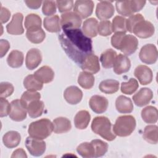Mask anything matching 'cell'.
<instances>
[{"label": "cell", "instance_id": "obj_1", "mask_svg": "<svg viewBox=\"0 0 158 158\" xmlns=\"http://www.w3.org/2000/svg\"><path fill=\"white\" fill-rule=\"evenodd\" d=\"M59 36L61 46L68 56L80 65L83 60L93 53L92 40L79 28H62Z\"/></svg>", "mask_w": 158, "mask_h": 158}, {"label": "cell", "instance_id": "obj_16", "mask_svg": "<svg viewBox=\"0 0 158 158\" xmlns=\"http://www.w3.org/2000/svg\"><path fill=\"white\" fill-rule=\"evenodd\" d=\"M134 75L142 85H146L152 81L153 74L151 69L146 65H139L135 69Z\"/></svg>", "mask_w": 158, "mask_h": 158}, {"label": "cell", "instance_id": "obj_4", "mask_svg": "<svg viewBox=\"0 0 158 158\" xmlns=\"http://www.w3.org/2000/svg\"><path fill=\"white\" fill-rule=\"evenodd\" d=\"M91 127L94 133L107 141H113L116 138V135L112 131L111 122L106 117L99 116L94 118Z\"/></svg>", "mask_w": 158, "mask_h": 158}, {"label": "cell", "instance_id": "obj_24", "mask_svg": "<svg viewBox=\"0 0 158 158\" xmlns=\"http://www.w3.org/2000/svg\"><path fill=\"white\" fill-rule=\"evenodd\" d=\"M98 22L95 18H89L85 20L83 23L82 31L89 38H93L98 33Z\"/></svg>", "mask_w": 158, "mask_h": 158}, {"label": "cell", "instance_id": "obj_38", "mask_svg": "<svg viewBox=\"0 0 158 158\" xmlns=\"http://www.w3.org/2000/svg\"><path fill=\"white\" fill-rule=\"evenodd\" d=\"M26 36L27 39L31 43L38 44L43 42L46 37V34L42 28L27 31Z\"/></svg>", "mask_w": 158, "mask_h": 158}, {"label": "cell", "instance_id": "obj_25", "mask_svg": "<svg viewBox=\"0 0 158 158\" xmlns=\"http://www.w3.org/2000/svg\"><path fill=\"white\" fill-rule=\"evenodd\" d=\"M53 131L60 134L69 131L72 128L70 121L66 117H59L55 118L53 122Z\"/></svg>", "mask_w": 158, "mask_h": 158}, {"label": "cell", "instance_id": "obj_49", "mask_svg": "<svg viewBox=\"0 0 158 158\" xmlns=\"http://www.w3.org/2000/svg\"><path fill=\"white\" fill-rule=\"evenodd\" d=\"M0 104H1V112H0V116L1 117H6L9 115L10 104L4 98H0Z\"/></svg>", "mask_w": 158, "mask_h": 158}, {"label": "cell", "instance_id": "obj_53", "mask_svg": "<svg viewBox=\"0 0 158 158\" xmlns=\"http://www.w3.org/2000/svg\"><path fill=\"white\" fill-rule=\"evenodd\" d=\"M11 157H27V155L23 149L19 148L13 152Z\"/></svg>", "mask_w": 158, "mask_h": 158}, {"label": "cell", "instance_id": "obj_8", "mask_svg": "<svg viewBox=\"0 0 158 158\" xmlns=\"http://www.w3.org/2000/svg\"><path fill=\"white\" fill-rule=\"evenodd\" d=\"M27 109L20 99H15L10 102L9 113L10 118L15 122H21L27 117Z\"/></svg>", "mask_w": 158, "mask_h": 158}, {"label": "cell", "instance_id": "obj_12", "mask_svg": "<svg viewBox=\"0 0 158 158\" xmlns=\"http://www.w3.org/2000/svg\"><path fill=\"white\" fill-rule=\"evenodd\" d=\"M94 2L92 1L78 0L74 4V12L78 14L81 19H85L90 16L93 11Z\"/></svg>", "mask_w": 158, "mask_h": 158}, {"label": "cell", "instance_id": "obj_13", "mask_svg": "<svg viewBox=\"0 0 158 158\" xmlns=\"http://www.w3.org/2000/svg\"><path fill=\"white\" fill-rule=\"evenodd\" d=\"M23 16L22 13L17 12L12 16V20L6 25V30L8 33L13 35H20L23 33L22 22Z\"/></svg>", "mask_w": 158, "mask_h": 158}, {"label": "cell", "instance_id": "obj_37", "mask_svg": "<svg viewBox=\"0 0 158 158\" xmlns=\"http://www.w3.org/2000/svg\"><path fill=\"white\" fill-rule=\"evenodd\" d=\"M78 83L84 89H91L94 84V77L91 73L83 71L78 77Z\"/></svg>", "mask_w": 158, "mask_h": 158}, {"label": "cell", "instance_id": "obj_42", "mask_svg": "<svg viewBox=\"0 0 158 158\" xmlns=\"http://www.w3.org/2000/svg\"><path fill=\"white\" fill-rule=\"evenodd\" d=\"M139 85L137 80L135 78H131L127 82H122L121 84V91L123 94H132L138 88Z\"/></svg>", "mask_w": 158, "mask_h": 158}, {"label": "cell", "instance_id": "obj_15", "mask_svg": "<svg viewBox=\"0 0 158 158\" xmlns=\"http://www.w3.org/2000/svg\"><path fill=\"white\" fill-rule=\"evenodd\" d=\"M81 69L92 74L98 73L100 70L99 58L93 53L88 55L80 65Z\"/></svg>", "mask_w": 158, "mask_h": 158}, {"label": "cell", "instance_id": "obj_23", "mask_svg": "<svg viewBox=\"0 0 158 158\" xmlns=\"http://www.w3.org/2000/svg\"><path fill=\"white\" fill-rule=\"evenodd\" d=\"M117 110L122 114L131 113L133 110V104L131 100L125 96H119L115 101Z\"/></svg>", "mask_w": 158, "mask_h": 158}, {"label": "cell", "instance_id": "obj_43", "mask_svg": "<svg viewBox=\"0 0 158 158\" xmlns=\"http://www.w3.org/2000/svg\"><path fill=\"white\" fill-rule=\"evenodd\" d=\"M98 33L102 36H107L112 34V24L109 20H101L98 24Z\"/></svg>", "mask_w": 158, "mask_h": 158}, {"label": "cell", "instance_id": "obj_29", "mask_svg": "<svg viewBox=\"0 0 158 158\" xmlns=\"http://www.w3.org/2000/svg\"><path fill=\"white\" fill-rule=\"evenodd\" d=\"M59 17L57 15L45 17L43 21L44 28L51 33H56L60 31Z\"/></svg>", "mask_w": 158, "mask_h": 158}, {"label": "cell", "instance_id": "obj_17", "mask_svg": "<svg viewBox=\"0 0 158 158\" xmlns=\"http://www.w3.org/2000/svg\"><path fill=\"white\" fill-rule=\"evenodd\" d=\"M152 98L153 93L148 88H141L132 97L134 103L138 107H143L148 104Z\"/></svg>", "mask_w": 158, "mask_h": 158}, {"label": "cell", "instance_id": "obj_35", "mask_svg": "<svg viewBox=\"0 0 158 158\" xmlns=\"http://www.w3.org/2000/svg\"><path fill=\"white\" fill-rule=\"evenodd\" d=\"M23 59L24 57L22 52L18 50H13L9 53L7 58V62L12 68H19L22 65Z\"/></svg>", "mask_w": 158, "mask_h": 158}, {"label": "cell", "instance_id": "obj_41", "mask_svg": "<svg viewBox=\"0 0 158 158\" xmlns=\"http://www.w3.org/2000/svg\"><path fill=\"white\" fill-rule=\"evenodd\" d=\"M127 19L120 15L115 16L112 20V31L115 33H126L127 31L126 26Z\"/></svg>", "mask_w": 158, "mask_h": 158}, {"label": "cell", "instance_id": "obj_14", "mask_svg": "<svg viewBox=\"0 0 158 158\" xmlns=\"http://www.w3.org/2000/svg\"><path fill=\"white\" fill-rule=\"evenodd\" d=\"M60 24L62 28H79L81 24V18L74 12H66L61 15Z\"/></svg>", "mask_w": 158, "mask_h": 158}, {"label": "cell", "instance_id": "obj_10", "mask_svg": "<svg viewBox=\"0 0 158 158\" xmlns=\"http://www.w3.org/2000/svg\"><path fill=\"white\" fill-rule=\"evenodd\" d=\"M25 146L31 155L38 157L44 153L46 146L44 141L35 139L29 136L26 138Z\"/></svg>", "mask_w": 158, "mask_h": 158}, {"label": "cell", "instance_id": "obj_3", "mask_svg": "<svg viewBox=\"0 0 158 158\" xmlns=\"http://www.w3.org/2000/svg\"><path fill=\"white\" fill-rule=\"evenodd\" d=\"M53 131V124L48 118H42L31 122L28 127L29 136L43 140L51 135Z\"/></svg>", "mask_w": 158, "mask_h": 158}, {"label": "cell", "instance_id": "obj_34", "mask_svg": "<svg viewBox=\"0 0 158 158\" xmlns=\"http://www.w3.org/2000/svg\"><path fill=\"white\" fill-rule=\"evenodd\" d=\"M41 17L35 14H30L27 15L25 19V27L27 31L38 30L41 28Z\"/></svg>", "mask_w": 158, "mask_h": 158}, {"label": "cell", "instance_id": "obj_47", "mask_svg": "<svg viewBox=\"0 0 158 158\" xmlns=\"http://www.w3.org/2000/svg\"><path fill=\"white\" fill-rule=\"evenodd\" d=\"M14 88L13 85L9 82L4 81L0 84V96L1 98H7L10 96L14 92Z\"/></svg>", "mask_w": 158, "mask_h": 158}, {"label": "cell", "instance_id": "obj_21", "mask_svg": "<svg viewBox=\"0 0 158 158\" xmlns=\"http://www.w3.org/2000/svg\"><path fill=\"white\" fill-rule=\"evenodd\" d=\"M64 97L69 104L74 105L81 101L83 97V93L77 86H70L67 87L64 91Z\"/></svg>", "mask_w": 158, "mask_h": 158}, {"label": "cell", "instance_id": "obj_40", "mask_svg": "<svg viewBox=\"0 0 158 158\" xmlns=\"http://www.w3.org/2000/svg\"><path fill=\"white\" fill-rule=\"evenodd\" d=\"M77 152L84 158L94 157V151L92 144L88 142H85L80 144L77 148Z\"/></svg>", "mask_w": 158, "mask_h": 158}, {"label": "cell", "instance_id": "obj_5", "mask_svg": "<svg viewBox=\"0 0 158 158\" xmlns=\"http://www.w3.org/2000/svg\"><path fill=\"white\" fill-rule=\"evenodd\" d=\"M136 127V120L132 115L118 117L113 126V131L115 135L125 137L130 135Z\"/></svg>", "mask_w": 158, "mask_h": 158}, {"label": "cell", "instance_id": "obj_31", "mask_svg": "<svg viewBox=\"0 0 158 158\" xmlns=\"http://www.w3.org/2000/svg\"><path fill=\"white\" fill-rule=\"evenodd\" d=\"M117 56V52L112 49H107L104 51L100 56V61L102 67L106 69L113 67Z\"/></svg>", "mask_w": 158, "mask_h": 158}, {"label": "cell", "instance_id": "obj_11", "mask_svg": "<svg viewBox=\"0 0 158 158\" xmlns=\"http://www.w3.org/2000/svg\"><path fill=\"white\" fill-rule=\"evenodd\" d=\"M114 12V7L111 1H102L97 4L96 15L99 20H106L112 17Z\"/></svg>", "mask_w": 158, "mask_h": 158}, {"label": "cell", "instance_id": "obj_32", "mask_svg": "<svg viewBox=\"0 0 158 158\" xmlns=\"http://www.w3.org/2000/svg\"><path fill=\"white\" fill-rule=\"evenodd\" d=\"M158 127L157 125H151L146 126L143 131V137L144 140L150 144H156L158 142Z\"/></svg>", "mask_w": 158, "mask_h": 158}, {"label": "cell", "instance_id": "obj_9", "mask_svg": "<svg viewBox=\"0 0 158 158\" xmlns=\"http://www.w3.org/2000/svg\"><path fill=\"white\" fill-rule=\"evenodd\" d=\"M154 31L153 24L149 21L143 20L135 25L132 33L140 38H148L154 35Z\"/></svg>", "mask_w": 158, "mask_h": 158}, {"label": "cell", "instance_id": "obj_52", "mask_svg": "<svg viewBox=\"0 0 158 158\" xmlns=\"http://www.w3.org/2000/svg\"><path fill=\"white\" fill-rule=\"evenodd\" d=\"M25 4L27 6L33 9H36L40 7L43 1H25Z\"/></svg>", "mask_w": 158, "mask_h": 158}, {"label": "cell", "instance_id": "obj_27", "mask_svg": "<svg viewBox=\"0 0 158 158\" xmlns=\"http://www.w3.org/2000/svg\"><path fill=\"white\" fill-rule=\"evenodd\" d=\"M21 141L20 133L16 131H9L6 133L2 137V141L7 148L17 147Z\"/></svg>", "mask_w": 158, "mask_h": 158}, {"label": "cell", "instance_id": "obj_48", "mask_svg": "<svg viewBox=\"0 0 158 158\" xmlns=\"http://www.w3.org/2000/svg\"><path fill=\"white\" fill-rule=\"evenodd\" d=\"M56 5L59 9V11L61 13L70 11L73 6V1H56Z\"/></svg>", "mask_w": 158, "mask_h": 158}, {"label": "cell", "instance_id": "obj_50", "mask_svg": "<svg viewBox=\"0 0 158 158\" xmlns=\"http://www.w3.org/2000/svg\"><path fill=\"white\" fill-rule=\"evenodd\" d=\"M10 48V44L6 40L1 39L0 40V57H4Z\"/></svg>", "mask_w": 158, "mask_h": 158}, {"label": "cell", "instance_id": "obj_46", "mask_svg": "<svg viewBox=\"0 0 158 158\" xmlns=\"http://www.w3.org/2000/svg\"><path fill=\"white\" fill-rule=\"evenodd\" d=\"M143 20H144V18L141 14H136L130 16L129 18L127 19L126 22L127 31H128L130 33H132L133 28L135 27V25L139 22Z\"/></svg>", "mask_w": 158, "mask_h": 158}, {"label": "cell", "instance_id": "obj_18", "mask_svg": "<svg viewBox=\"0 0 158 158\" xmlns=\"http://www.w3.org/2000/svg\"><path fill=\"white\" fill-rule=\"evenodd\" d=\"M42 60V55L41 51L36 48L30 49L26 55L25 64L26 67L29 70L36 69Z\"/></svg>", "mask_w": 158, "mask_h": 158}, {"label": "cell", "instance_id": "obj_6", "mask_svg": "<svg viewBox=\"0 0 158 158\" xmlns=\"http://www.w3.org/2000/svg\"><path fill=\"white\" fill-rule=\"evenodd\" d=\"M145 1H117L115 7L117 12L125 17H130L133 13L141 10L146 4Z\"/></svg>", "mask_w": 158, "mask_h": 158}, {"label": "cell", "instance_id": "obj_28", "mask_svg": "<svg viewBox=\"0 0 158 158\" xmlns=\"http://www.w3.org/2000/svg\"><path fill=\"white\" fill-rule=\"evenodd\" d=\"M91 115L87 110H80L77 112L74 117L75 126L79 130H84L88 127Z\"/></svg>", "mask_w": 158, "mask_h": 158}, {"label": "cell", "instance_id": "obj_44", "mask_svg": "<svg viewBox=\"0 0 158 158\" xmlns=\"http://www.w3.org/2000/svg\"><path fill=\"white\" fill-rule=\"evenodd\" d=\"M40 98L41 94L38 92L27 91L23 92V93L22 94L20 101L23 106L26 107L27 104H28L30 102L35 99H40Z\"/></svg>", "mask_w": 158, "mask_h": 158}, {"label": "cell", "instance_id": "obj_39", "mask_svg": "<svg viewBox=\"0 0 158 158\" xmlns=\"http://www.w3.org/2000/svg\"><path fill=\"white\" fill-rule=\"evenodd\" d=\"M92 144L94 151V157H98L103 156L108 150V144L107 143L104 142L101 139H93L91 141Z\"/></svg>", "mask_w": 158, "mask_h": 158}, {"label": "cell", "instance_id": "obj_22", "mask_svg": "<svg viewBox=\"0 0 158 158\" xmlns=\"http://www.w3.org/2000/svg\"><path fill=\"white\" fill-rule=\"evenodd\" d=\"M34 76L42 83L51 82L54 77V72L52 69L47 65L40 67L34 73Z\"/></svg>", "mask_w": 158, "mask_h": 158}, {"label": "cell", "instance_id": "obj_2", "mask_svg": "<svg viewBox=\"0 0 158 158\" xmlns=\"http://www.w3.org/2000/svg\"><path fill=\"white\" fill-rule=\"evenodd\" d=\"M112 46L122 51L125 56L133 54L138 48V40L133 35L125 33H115L111 37Z\"/></svg>", "mask_w": 158, "mask_h": 158}, {"label": "cell", "instance_id": "obj_45", "mask_svg": "<svg viewBox=\"0 0 158 158\" xmlns=\"http://www.w3.org/2000/svg\"><path fill=\"white\" fill-rule=\"evenodd\" d=\"M42 12L45 15L52 16L56 12V2L54 1H44L43 2Z\"/></svg>", "mask_w": 158, "mask_h": 158}, {"label": "cell", "instance_id": "obj_30", "mask_svg": "<svg viewBox=\"0 0 158 158\" xmlns=\"http://www.w3.org/2000/svg\"><path fill=\"white\" fill-rule=\"evenodd\" d=\"M141 115L143 121L147 123H155L158 119L157 109L152 106L143 108Z\"/></svg>", "mask_w": 158, "mask_h": 158}, {"label": "cell", "instance_id": "obj_19", "mask_svg": "<svg viewBox=\"0 0 158 158\" xmlns=\"http://www.w3.org/2000/svg\"><path fill=\"white\" fill-rule=\"evenodd\" d=\"M131 67L130 59L125 55L119 54L117 56L113 65L114 72L117 75L127 72Z\"/></svg>", "mask_w": 158, "mask_h": 158}, {"label": "cell", "instance_id": "obj_20", "mask_svg": "<svg viewBox=\"0 0 158 158\" xmlns=\"http://www.w3.org/2000/svg\"><path fill=\"white\" fill-rule=\"evenodd\" d=\"M107 99L102 96L94 95L89 101V105L91 110L96 114L104 113L108 107Z\"/></svg>", "mask_w": 158, "mask_h": 158}, {"label": "cell", "instance_id": "obj_33", "mask_svg": "<svg viewBox=\"0 0 158 158\" xmlns=\"http://www.w3.org/2000/svg\"><path fill=\"white\" fill-rule=\"evenodd\" d=\"M100 91L106 94H113L119 89V82L113 79H107L102 81L99 86Z\"/></svg>", "mask_w": 158, "mask_h": 158}, {"label": "cell", "instance_id": "obj_26", "mask_svg": "<svg viewBox=\"0 0 158 158\" xmlns=\"http://www.w3.org/2000/svg\"><path fill=\"white\" fill-rule=\"evenodd\" d=\"M44 103L40 99H35L30 102L26 106V109L29 116L36 118L41 116L44 110Z\"/></svg>", "mask_w": 158, "mask_h": 158}, {"label": "cell", "instance_id": "obj_7", "mask_svg": "<svg viewBox=\"0 0 158 158\" xmlns=\"http://www.w3.org/2000/svg\"><path fill=\"white\" fill-rule=\"evenodd\" d=\"M157 49L153 44H147L143 46L139 53L141 62L146 64H153L157 59Z\"/></svg>", "mask_w": 158, "mask_h": 158}, {"label": "cell", "instance_id": "obj_36", "mask_svg": "<svg viewBox=\"0 0 158 158\" xmlns=\"http://www.w3.org/2000/svg\"><path fill=\"white\" fill-rule=\"evenodd\" d=\"M23 86L28 91H36L43 88V83L40 82L34 75H27L23 80Z\"/></svg>", "mask_w": 158, "mask_h": 158}, {"label": "cell", "instance_id": "obj_51", "mask_svg": "<svg viewBox=\"0 0 158 158\" xmlns=\"http://www.w3.org/2000/svg\"><path fill=\"white\" fill-rule=\"evenodd\" d=\"M10 17V12L6 7H1V23H4L7 22Z\"/></svg>", "mask_w": 158, "mask_h": 158}]
</instances>
